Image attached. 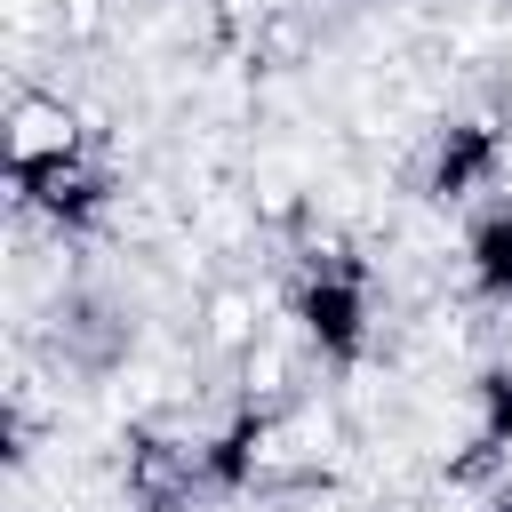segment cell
Wrapping results in <instances>:
<instances>
[{
    "label": "cell",
    "mask_w": 512,
    "mask_h": 512,
    "mask_svg": "<svg viewBox=\"0 0 512 512\" xmlns=\"http://www.w3.org/2000/svg\"><path fill=\"white\" fill-rule=\"evenodd\" d=\"M8 184H16V200H24L40 224H56V232H88V224L112 208V192H120V176H112V168H104L80 136H56V144H16Z\"/></svg>",
    "instance_id": "2"
},
{
    "label": "cell",
    "mask_w": 512,
    "mask_h": 512,
    "mask_svg": "<svg viewBox=\"0 0 512 512\" xmlns=\"http://www.w3.org/2000/svg\"><path fill=\"white\" fill-rule=\"evenodd\" d=\"M56 352H64V368H80V376H112V368L136 352V320H128L112 296L72 288V296H56Z\"/></svg>",
    "instance_id": "4"
},
{
    "label": "cell",
    "mask_w": 512,
    "mask_h": 512,
    "mask_svg": "<svg viewBox=\"0 0 512 512\" xmlns=\"http://www.w3.org/2000/svg\"><path fill=\"white\" fill-rule=\"evenodd\" d=\"M488 512H512V480H496V496H488Z\"/></svg>",
    "instance_id": "9"
},
{
    "label": "cell",
    "mask_w": 512,
    "mask_h": 512,
    "mask_svg": "<svg viewBox=\"0 0 512 512\" xmlns=\"http://www.w3.org/2000/svg\"><path fill=\"white\" fill-rule=\"evenodd\" d=\"M288 312L304 328V344L328 360V368H360L368 360V336H376V288H368V264L352 248H312L296 288H288Z\"/></svg>",
    "instance_id": "1"
},
{
    "label": "cell",
    "mask_w": 512,
    "mask_h": 512,
    "mask_svg": "<svg viewBox=\"0 0 512 512\" xmlns=\"http://www.w3.org/2000/svg\"><path fill=\"white\" fill-rule=\"evenodd\" d=\"M496 176H504V128L496 120H448L432 136V160H424V200L464 208V200L496 192Z\"/></svg>",
    "instance_id": "3"
},
{
    "label": "cell",
    "mask_w": 512,
    "mask_h": 512,
    "mask_svg": "<svg viewBox=\"0 0 512 512\" xmlns=\"http://www.w3.org/2000/svg\"><path fill=\"white\" fill-rule=\"evenodd\" d=\"M264 440H272V408H232L208 440H200V480H208V496H240V488H256V472H264Z\"/></svg>",
    "instance_id": "6"
},
{
    "label": "cell",
    "mask_w": 512,
    "mask_h": 512,
    "mask_svg": "<svg viewBox=\"0 0 512 512\" xmlns=\"http://www.w3.org/2000/svg\"><path fill=\"white\" fill-rule=\"evenodd\" d=\"M464 280L480 304H504L512 312V200H488L464 232Z\"/></svg>",
    "instance_id": "8"
},
{
    "label": "cell",
    "mask_w": 512,
    "mask_h": 512,
    "mask_svg": "<svg viewBox=\"0 0 512 512\" xmlns=\"http://www.w3.org/2000/svg\"><path fill=\"white\" fill-rule=\"evenodd\" d=\"M512 464V360H488L472 376V432H464V456L448 464V480H480Z\"/></svg>",
    "instance_id": "5"
},
{
    "label": "cell",
    "mask_w": 512,
    "mask_h": 512,
    "mask_svg": "<svg viewBox=\"0 0 512 512\" xmlns=\"http://www.w3.org/2000/svg\"><path fill=\"white\" fill-rule=\"evenodd\" d=\"M128 496H136V512H192V496H208L200 448H168V440L136 432V448H128Z\"/></svg>",
    "instance_id": "7"
}]
</instances>
